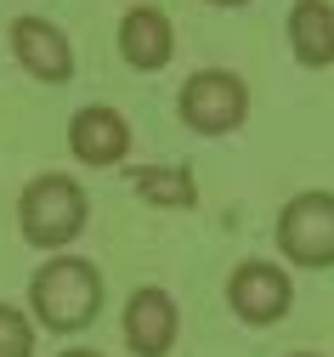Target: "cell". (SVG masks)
<instances>
[{
    "instance_id": "obj_1",
    "label": "cell",
    "mask_w": 334,
    "mask_h": 357,
    "mask_svg": "<svg viewBox=\"0 0 334 357\" xmlns=\"http://www.w3.org/2000/svg\"><path fill=\"white\" fill-rule=\"evenodd\" d=\"M103 312V266L74 250H52L29 278V318L45 335H79Z\"/></svg>"
},
{
    "instance_id": "obj_2",
    "label": "cell",
    "mask_w": 334,
    "mask_h": 357,
    "mask_svg": "<svg viewBox=\"0 0 334 357\" xmlns=\"http://www.w3.org/2000/svg\"><path fill=\"white\" fill-rule=\"evenodd\" d=\"M91 221V199L74 176L63 170H40L34 182L17 193V233L34 244V250H68Z\"/></svg>"
},
{
    "instance_id": "obj_3",
    "label": "cell",
    "mask_w": 334,
    "mask_h": 357,
    "mask_svg": "<svg viewBox=\"0 0 334 357\" xmlns=\"http://www.w3.org/2000/svg\"><path fill=\"white\" fill-rule=\"evenodd\" d=\"M176 119L193 137H232L250 119V85L232 68H193L176 91Z\"/></svg>"
},
{
    "instance_id": "obj_4",
    "label": "cell",
    "mask_w": 334,
    "mask_h": 357,
    "mask_svg": "<svg viewBox=\"0 0 334 357\" xmlns=\"http://www.w3.org/2000/svg\"><path fill=\"white\" fill-rule=\"evenodd\" d=\"M278 255L301 273H328L334 266V193L306 188L278 210Z\"/></svg>"
},
{
    "instance_id": "obj_5",
    "label": "cell",
    "mask_w": 334,
    "mask_h": 357,
    "mask_svg": "<svg viewBox=\"0 0 334 357\" xmlns=\"http://www.w3.org/2000/svg\"><path fill=\"white\" fill-rule=\"evenodd\" d=\"M227 306H232V318L238 324H250V329H272L278 318H289V306H295V278H289V266L283 261H238L232 273H227Z\"/></svg>"
},
{
    "instance_id": "obj_6",
    "label": "cell",
    "mask_w": 334,
    "mask_h": 357,
    "mask_svg": "<svg viewBox=\"0 0 334 357\" xmlns=\"http://www.w3.org/2000/svg\"><path fill=\"white\" fill-rule=\"evenodd\" d=\"M12 57L40 85H68L74 79V40L40 12H17L12 17Z\"/></svg>"
},
{
    "instance_id": "obj_7",
    "label": "cell",
    "mask_w": 334,
    "mask_h": 357,
    "mask_svg": "<svg viewBox=\"0 0 334 357\" xmlns=\"http://www.w3.org/2000/svg\"><path fill=\"white\" fill-rule=\"evenodd\" d=\"M130 142H136L130 137V119L119 108H108V102H85L68 119V153L85 170H119L130 159Z\"/></svg>"
},
{
    "instance_id": "obj_8",
    "label": "cell",
    "mask_w": 334,
    "mask_h": 357,
    "mask_svg": "<svg viewBox=\"0 0 334 357\" xmlns=\"http://www.w3.org/2000/svg\"><path fill=\"white\" fill-rule=\"evenodd\" d=\"M119 335L136 357H170L176 340H181V312H176V295L159 289V284H142L130 289L125 301V318H119Z\"/></svg>"
},
{
    "instance_id": "obj_9",
    "label": "cell",
    "mask_w": 334,
    "mask_h": 357,
    "mask_svg": "<svg viewBox=\"0 0 334 357\" xmlns=\"http://www.w3.org/2000/svg\"><path fill=\"white\" fill-rule=\"evenodd\" d=\"M119 57L136 68V74H159L170 57H176V29L165 17V6H153V0H142V6H130L119 17Z\"/></svg>"
},
{
    "instance_id": "obj_10",
    "label": "cell",
    "mask_w": 334,
    "mask_h": 357,
    "mask_svg": "<svg viewBox=\"0 0 334 357\" xmlns=\"http://www.w3.org/2000/svg\"><path fill=\"white\" fill-rule=\"evenodd\" d=\"M283 34L301 68H334V0H295Z\"/></svg>"
},
{
    "instance_id": "obj_11",
    "label": "cell",
    "mask_w": 334,
    "mask_h": 357,
    "mask_svg": "<svg viewBox=\"0 0 334 357\" xmlns=\"http://www.w3.org/2000/svg\"><path fill=\"white\" fill-rule=\"evenodd\" d=\"M125 188L153 210H193L199 204V182H193L187 165H130Z\"/></svg>"
},
{
    "instance_id": "obj_12",
    "label": "cell",
    "mask_w": 334,
    "mask_h": 357,
    "mask_svg": "<svg viewBox=\"0 0 334 357\" xmlns=\"http://www.w3.org/2000/svg\"><path fill=\"white\" fill-rule=\"evenodd\" d=\"M34 340H40L34 318H29L23 306L0 301V357H34Z\"/></svg>"
},
{
    "instance_id": "obj_13",
    "label": "cell",
    "mask_w": 334,
    "mask_h": 357,
    "mask_svg": "<svg viewBox=\"0 0 334 357\" xmlns=\"http://www.w3.org/2000/svg\"><path fill=\"white\" fill-rule=\"evenodd\" d=\"M57 357H103L97 346H68V351H57Z\"/></svg>"
},
{
    "instance_id": "obj_14",
    "label": "cell",
    "mask_w": 334,
    "mask_h": 357,
    "mask_svg": "<svg viewBox=\"0 0 334 357\" xmlns=\"http://www.w3.org/2000/svg\"><path fill=\"white\" fill-rule=\"evenodd\" d=\"M204 6H227V12H238V6H250V0H204Z\"/></svg>"
},
{
    "instance_id": "obj_15",
    "label": "cell",
    "mask_w": 334,
    "mask_h": 357,
    "mask_svg": "<svg viewBox=\"0 0 334 357\" xmlns=\"http://www.w3.org/2000/svg\"><path fill=\"white\" fill-rule=\"evenodd\" d=\"M289 357H317V351H289Z\"/></svg>"
}]
</instances>
